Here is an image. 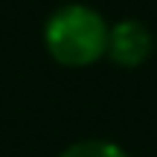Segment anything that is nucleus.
<instances>
[{
    "instance_id": "nucleus-1",
    "label": "nucleus",
    "mask_w": 157,
    "mask_h": 157,
    "mask_svg": "<svg viewBox=\"0 0 157 157\" xmlns=\"http://www.w3.org/2000/svg\"><path fill=\"white\" fill-rule=\"evenodd\" d=\"M108 23L87 3H64L44 23V47L61 67H90L108 52Z\"/></svg>"
},
{
    "instance_id": "nucleus-3",
    "label": "nucleus",
    "mask_w": 157,
    "mask_h": 157,
    "mask_svg": "<svg viewBox=\"0 0 157 157\" xmlns=\"http://www.w3.org/2000/svg\"><path fill=\"white\" fill-rule=\"evenodd\" d=\"M58 157H128V151L111 140H78L70 143Z\"/></svg>"
},
{
    "instance_id": "nucleus-2",
    "label": "nucleus",
    "mask_w": 157,
    "mask_h": 157,
    "mask_svg": "<svg viewBox=\"0 0 157 157\" xmlns=\"http://www.w3.org/2000/svg\"><path fill=\"white\" fill-rule=\"evenodd\" d=\"M151 50H154V35L146 23L134 21V17L111 23L105 56L113 64H119V67H140V64L148 61Z\"/></svg>"
}]
</instances>
